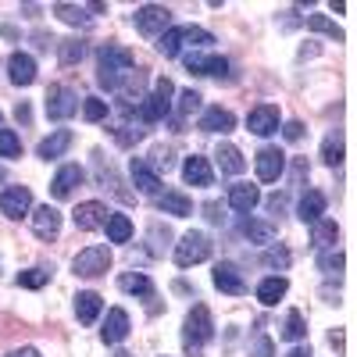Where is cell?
Listing matches in <instances>:
<instances>
[{"instance_id":"6da1fadb","label":"cell","mask_w":357,"mask_h":357,"mask_svg":"<svg viewBox=\"0 0 357 357\" xmlns=\"http://www.w3.org/2000/svg\"><path fill=\"white\" fill-rule=\"evenodd\" d=\"M136 72V54L126 50V47H118V43H104L97 50V82L104 89H111V93H118L129 75Z\"/></svg>"},{"instance_id":"7a4b0ae2","label":"cell","mask_w":357,"mask_h":357,"mask_svg":"<svg viewBox=\"0 0 357 357\" xmlns=\"http://www.w3.org/2000/svg\"><path fill=\"white\" fill-rule=\"evenodd\" d=\"M215 340V318L204 304H197L186 321H183V347H186V357H204V347Z\"/></svg>"},{"instance_id":"3957f363","label":"cell","mask_w":357,"mask_h":357,"mask_svg":"<svg viewBox=\"0 0 357 357\" xmlns=\"http://www.w3.org/2000/svg\"><path fill=\"white\" fill-rule=\"evenodd\" d=\"M211 43H215V36L207 33V29H200V25H172L168 33L158 40V50L165 57H178L183 47H211Z\"/></svg>"},{"instance_id":"277c9868","label":"cell","mask_w":357,"mask_h":357,"mask_svg":"<svg viewBox=\"0 0 357 357\" xmlns=\"http://www.w3.org/2000/svg\"><path fill=\"white\" fill-rule=\"evenodd\" d=\"M172 97H175L172 79H158V82H154V93H151V97H143L139 107H136L139 126H154V122H161V118H168V111H172Z\"/></svg>"},{"instance_id":"5b68a950","label":"cell","mask_w":357,"mask_h":357,"mask_svg":"<svg viewBox=\"0 0 357 357\" xmlns=\"http://www.w3.org/2000/svg\"><path fill=\"white\" fill-rule=\"evenodd\" d=\"M132 22H136V29H139L143 36L161 40L168 29H172V11H168L165 4H143V8H136Z\"/></svg>"},{"instance_id":"8992f818","label":"cell","mask_w":357,"mask_h":357,"mask_svg":"<svg viewBox=\"0 0 357 357\" xmlns=\"http://www.w3.org/2000/svg\"><path fill=\"white\" fill-rule=\"evenodd\" d=\"M107 268H111V250L100 247V243L86 247V250H79V254L72 257V272H75L79 279H97V275L107 272Z\"/></svg>"},{"instance_id":"52a82bcc","label":"cell","mask_w":357,"mask_h":357,"mask_svg":"<svg viewBox=\"0 0 357 357\" xmlns=\"http://www.w3.org/2000/svg\"><path fill=\"white\" fill-rule=\"evenodd\" d=\"M207 257H211V240H207L204 232H186L183 240L175 243V264L178 268H193Z\"/></svg>"},{"instance_id":"ba28073f","label":"cell","mask_w":357,"mask_h":357,"mask_svg":"<svg viewBox=\"0 0 357 357\" xmlns=\"http://www.w3.org/2000/svg\"><path fill=\"white\" fill-rule=\"evenodd\" d=\"M75 111H79L75 89H68V86H50V89H47V118H54V122H65V118H72Z\"/></svg>"},{"instance_id":"9c48e42d","label":"cell","mask_w":357,"mask_h":357,"mask_svg":"<svg viewBox=\"0 0 357 357\" xmlns=\"http://www.w3.org/2000/svg\"><path fill=\"white\" fill-rule=\"evenodd\" d=\"M254 165H257V178H261V183H275V178L286 172V154L279 151V146H261Z\"/></svg>"},{"instance_id":"30bf717a","label":"cell","mask_w":357,"mask_h":357,"mask_svg":"<svg viewBox=\"0 0 357 357\" xmlns=\"http://www.w3.org/2000/svg\"><path fill=\"white\" fill-rule=\"evenodd\" d=\"M183 65L197 75H229V61L222 54H204V50H190L183 57Z\"/></svg>"},{"instance_id":"8fae6325","label":"cell","mask_w":357,"mask_h":357,"mask_svg":"<svg viewBox=\"0 0 357 357\" xmlns=\"http://www.w3.org/2000/svg\"><path fill=\"white\" fill-rule=\"evenodd\" d=\"M75 229H82V232H93V229H104L107 225V218H111V211H107V204H100V200H86V204H79L75 207Z\"/></svg>"},{"instance_id":"7c38bea8","label":"cell","mask_w":357,"mask_h":357,"mask_svg":"<svg viewBox=\"0 0 357 357\" xmlns=\"http://www.w3.org/2000/svg\"><path fill=\"white\" fill-rule=\"evenodd\" d=\"M29 207H33V193H29L25 186H8V190H0V215L22 218Z\"/></svg>"},{"instance_id":"4fadbf2b","label":"cell","mask_w":357,"mask_h":357,"mask_svg":"<svg viewBox=\"0 0 357 357\" xmlns=\"http://www.w3.org/2000/svg\"><path fill=\"white\" fill-rule=\"evenodd\" d=\"M247 126L254 136H272L279 132V107L275 104H257L250 114H247Z\"/></svg>"},{"instance_id":"5bb4252c","label":"cell","mask_w":357,"mask_h":357,"mask_svg":"<svg viewBox=\"0 0 357 357\" xmlns=\"http://www.w3.org/2000/svg\"><path fill=\"white\" fill-rule=\"evenodd\" d=\"M82 178H86V172H82L79 165H65L61 172L54 175V183H50V197H54V200H68V197L75 193V186H82Z\"/></svg>"},{"instance_id":"9a60e30c","label":"cell","mask_w":357,"mask_h":357,"mask_svg":"<svg viewBox=\"0 0 357 357\" xmlns=\"http://www.w3.org/2000/svg\"><path fill=\"white\" fill-rule=\"evenodd\" d=\"M215 286L222 289V293H229V296H243L247 293V282H243V275H240V268L236 264H229V261H222V264H215Z\"/></svg>"},{"instance_id":"2e32d148","label":"cell","mask_w":357,"mask_h":357,"mask_svg":"<svg viewBox=\"0 0 357 357\" xmlns=\"http://www.w3.org/2000/svg\"><path fill=\"white\" fill-rule=\"evenodd\" d=\"M33 232L40 236V240H54V236L61 232V211L50 207V204L36 207V211H33Z\"/></svg>"},{"instance_id":"e0dca14e","label":"cell","mask_w":357,"mask_h":357,"mask_svg":"<svg viewBox=\"0 0 357 357\" xmlns=\"http://www.w3.org/2000/svg\"><path fill=\"white\" fill-rule=\"evenodd\" d=\"M8 75H11L15 86H33V82H36V61H33L29 54L15 50V54L8 57Z\"/></svg>"},{"instance_id":"ac0fdd59","label":"cell","mask_w":357,"mask_h":357,"mask_svg":"<svg viewBox=\"0 0 357 357\" xmlns=\"http://www.w3.org/2000/svg\"><path fill=\"white\" fill-rule=\"evenodd\" d=\"M183 178H186L190 186H211V183H215V172H211V165H207V158L190 154V158L183 161Z\"/></svg>"},{"instance_id":"d6986e66","label":"cell","mask_w":357,"mask_h":357,"mask_svg":"<svg viewBox=\"0 0 357 357\" xmlns=\"http://www.w3.org/2000/svg\"><path fill=\"white\" fill-rule=\"evenodd\" d=\"M257 204H261V193H257V186H250V183H236V186H229V207H232V211L250 215Z\"/></svg>"},{"instance_id":"ffe728a7","label":"cell","mask_w":357,"mask_h":357,"mask_svg":"<svg viewBox=\"0 0 357 357\" xmlns=\"http://www.w3.org/2000/svg\"><path fill=\"white\" fill-rule=\"evenodd\" d=\"M129 314L122 311V307H111L107 311V321H104V329H100V340L104 343H122L126 336H129Z\"/></svg>"},{"instance_id":"44dd1931","label":"cell","mask_w":357,"mask_h":357,"mask_svg":"<svg viewBox=\"0 0 357 357\" xmlns=\"http://www.w3.org/2000/svg\"><path fill=\"white\" fill-rule=\"evenodd\" d=\"M215 161H218L222 175H243L247 172V158L240 154V146H232V143H218Z\"/></svg>"},{"instance_id":"7402d4cb","label":"cell","mask_w":357,"mask_h":357,"mask_svg":"<svg viewBox=\"0 0 357 357\" xmlns=\"http://www.w3.org/2000/svg\"><path fill=\"white\" fill-rule=\"evenodd\" d=\"M200 132H232L236 129V118H232V111H225V107H207L204 114H200Z\"/></svg>"},{"instance_id":"603a6c76","label":"cell","mask_w":357,"mask_h":357,"mask_svg":"<svg viewBox=\"0 0 357 357\" xmlns=\"http://www.w3.org/2000/svg\"><path fill=\"white\" fill-rule=\"evenodd\" d=\"M158 211L186 218V215H193V200L186 193H178V190H168V193H158Z\"/></svg>"},{"instance_id":"cb8c5ba5","label":"cell","mask_w":357,"mask_h":357,"mask_svg":"<svg viewBox=\"0 0 357 357\" xmlns=\"http://www.w3.org/2000/svg\"><path fill=\"white\" fill-rule=\"evenodd\" d=\"M129 172H132V183H136V190H139V193H146V197H158V190H161V178H158L151 168H146V161H143V158H132Z\"/></svg>"},{"instance_id":"d4e9b609","label":"cell","mask_w":357,"mask_h":357,"mask_svg":"<svg viewBox=\"0 0 357 357\" xmlns=\"http://www.w3.org/2000/svg\"><path fill=\"white\" fill-rule=\"evenodd\" d=\"M118 286H122V293L154 301V282H151V275H143V272H122V275H118Z\"/></svg>"},{"instance_id":"484cf974","label":"cell","mask_w":357,"mask_h":357,"mask_svg":"<svg viewBox=\"0 0 357 357\" xmlns=\"http://www.w3.org/2000/svg\"><path fill=\"white\" fill-rule=\"evenodd\" d=\"M72 146V132L68 129H57V132H50L47 139H40V146H36V158H43V161H50V158H61L65 151Z\"/></svg>"},{"instance_id":"4316f807","label":"cell","mask_w":357,"mask_h":357,"mask_svg":"<svg viewBox=\"0 0 357 357\" xmlns=\"http://www.w3.org/2000/svg\"><path fill=\"white\" fill-rule=\"evenodd\" d=\"M100 307H104V301H100V293H93V289H82L75 296V318L82 325H93L97 314H100Z\"/></svg>"},{"instance_id":"83f0119b","label":"cell","mask_w":357,"mask_h":357,"mask_svg":"<svg viewBox=\"0 0 357 357\" xmlns=\"http://www.w3.org/2000/svg\"><path fill=\"white\" fill-rule=\"evenodd\" d=\"M321 215H325V193H318V190H307V193L301 197V204H296V218H301V222H307V225H314Z\"/></svg>"},{"instance_id":"f1b7e54d","label":"cell","mask_w":357,"mask_h":357,"mask_svg":"<svg viewBox=\"0 0 357 357\" xmlns=\"http://www.w3.org/2000/svg\"><path fill=\"white\" fill-rule=\"evenodd\" d=\"M286 289H289V282H286L282 275H268V279L257 282V301H261L264 307H275L282 296H286Z\"/></svg>"},{"instance_id":"f546056e","label":"cell","mask_w":357,"mask_h":357,"mask_svg":"<svg viewBox=\"0 0 357 357\" xmlns=\"http://www.w3.org/2000/svg\"><path fill=\"white\" fill-rule=\"evenodd\" d=\"M93 168H97V183H100L104 190H111L114 197H122V200H132V193L122 190V183H118V175L111 172V165L104 168V154H100V151H93Z\"/></svg>"},{"instance_id":"4dcf8cb0","label":"cell","mask_w":357,"mask_h":357,"mask_svg":"<svg viewBox=\"0 0 357 357\" xmlns=\"http://www.w3.org/2000/svg\"><path fill=\"white\" fill-rule=\"evenodd\" d=\"M82 57H86V40H79V36L57 40V61H61V68H72V65H79Z\"/></svg>"},{"instance_id":"1f68e13d","label":"cell","mask_w":357,"mask_h":357,"mask_svg":"<svg viewBox=\"0 0 357 357\" xmlns=\"http://www.w3.org/2000/svg\"><path fill=\"white\" fill-rule=\"evenodd\" d=\"M336 240H340V225H336V222H329V218H318V222L311 225V243H314L318 250H329V247H336Z\"/></svg>"},{"instance_id":"d6a6232c","label":"cell","mask_w":357,"mask_h":357,"mask_svg":"<svg viewBox=\"0 0 357 357\" xmlns=\"http://www.w3.org/2000/svg\"><path fill=\"white\" fill-rule=\"evenodd\" d=\"M57 18H61L65 25H89L93 22V15H86L89 8H79V4H65V0H57V4L50 8Z\"/></svg>"},{"instance_id":"836d02e7","label":"cell","mask_w":357,"mask_h":357,"mask_svg":"<svg viewBox=\"0 0 357 357\" xmlns=\"http://www.w3.org/2000/svg\"><path fill=\"white\" fill-rule=\"evenodd\" d=\"M321 161L329 165V168H336V165L343 161V132H340V129H333L329 136H325V143H321Z\"/></svg>"},{"instance_id":"e575fe53","label":"cell","mask_w":357,"mask_h":357,"mask_svg":"<svg viewBox=\"0 0 357 357\" xmlns=\"http://www.w3.org/2000/svg\"><path fill=\"white\" fill-rule=\"evenodd\" d=\"M243 236L250 243H275V225L272 222H254V218H247L243 222Z\"/></svg>"},{"instance_id":"d590c367","label":"cell","mask_w":357,"mask_h":357,"mask_svg":"<svg viewBox=\"0 0 357 357\" xmlns=\"http://www.w3.org/2000/svg\"><path fill=\"white\" fill-rule=\"evenodd\" d=\"M104 229H107V240L111 243H129L132 240V222L126 215H111Z\"/></svg>"},{"instance_id":"8d00e7d4","label":"cell","mask_w":357,"mask_h":357,"mask_svg":"<svg viewBox=\"0 0 357 357\" xmlns=\"http://www.w3.org/2000/svg\"><path fill=\"white\" fill-rule=\"evenodd\" d=\"M200 93L197 89H183V93H178V118H175V132H183V118H190L193 111H200Z\"/></svg>"},{"instance_id":"74e56055","label":"cell","mask_w":357,"mask_h":357,"mask_svg":"<svg viewBox=\"0 0 357 357\" xmlns=\"http://www.w3.org/2000/svg\"><path fill=\"white\" fill-rule=\"evenodd\" d=\"M50 275H54V268H29V272H18V286L22 289H43L47 282H50Z\"/></svg>"},{"instance_id":"f35d334b","label":"cell","mask_w":357,"mask_h":357,"mask_svg":"<svg viewBox=\"0 0 357 357\" xmlns=\"http://www.w3.org/2000/svg\"><path fill=\"white\" fill-rule=\"evenodd\" d=\"M304 336H307V321H304V314H301V311H289V314H286V325H282V340L301 343Z\"/></svg>"},{"instance_id":"ab89813d","label":"cell","mask_w":357,"mask_h":357,"mask_svg":"<svg viewBox=\"0 0 357 357\" xmlns=\"http://www.w3.org/2000/svg\"><path fill=\"white\" fill-rule=\"evenodd\" d=\"M307 29H311V33H321V36H329L333 43H343V29H340L336 22H329L325 15H311V18H307Z\"/></svg>"},{"instance_id":"60d3db41","label":"cell","mask_w":357,"mask_h":357,"mask_svg":"<svg viewBox=\"0 0 357 357\" xmlns=\"http://www.w3.org/2000/svg\"><path fill=\"white\" fill-rule=\"evenodd\" d=\"M318 268H321V272L329 275V279H333V275H340V272H343V250H340V247L321 250V254H318Z\"/></svg>"},{"instance_id":"b9f144b4","label":"cell","mask_w":357,"mask_h":357,"mask_svg":"<svg viewBox=\"0 0 357 357\" xmlns=\"http://www.w3.org/2000/svg\"><path fill=\"white\" fill-rule=\"evenodd\" d=\"M146 136V126H136V122H118L114 126V139L122 143V146H132Z\"/></svg>"},{"instance_id":"7bdbcfd3","label":"cell","mask_w":357,"mask_h":357,"mask_svg":"<svg viewBox=\"0 0 357 357\" xmlns=\"http://www.w3.org/2000/svg\"><path fill=\"white\" fill-rule=\"evenodd\" d=\"M107 100H100V97H86L82 100V118H86V122H104V118H107Z\"/></svg>"},{"instance_id":"ee69618b","label":"cell","mask_w":357,"mask_h":357,"mask_svg":"<svg viewBox=\"0 0 357 357\" xmlns=\"http://www.w3.org/2000/svg\"><path fill=\"white\" fill-rule=\"evenodd\" d=\"M172 165H175V154L168 151V146H154L151 158H146V168H151L154 175H158V172H168Z\"/></svg>"},{"instance_id":"f6af8a7d","label":"cell","mask_w":357,"mask_h":357,"mask_svg":"<svg viewBox=\"0 0 357 357\" xmlns=\"http://www.w3.org/2000/svg\"><path fill=\"white\" fill-rule=\"evenodd\" d=\"M0 158H22V139L11 129H0Z\"/></svg>"},{"instance_id":"bcb514c9","label":"cell","mask_w":357,"mask_h":357,"mask_svg":"<svg viewBox=\"0 0 357 357\" xmlns=\"http://www.w3.org/2000/svg\"><path fill=\"white\" fill-rule=\"evenodd\" d=\"M289 261H293V257H289L286 247H268V250H264V264H268V268H289Z\"/></svg>"},{"instance_id":"7dc6e473","label":"cell","mask_w":357,"mask_h":357,"mask_svg":"<svg viewBox=\"0 0 357 357\" xmlns=\"http://www.w3.org/2000/svg\"><path fill=\"white\" fill-rule=\"evenodd\" d=\"M272 354H275L272 340H268V336H261V333H257V340H254V350H250V357H272Z\"/></svg>"},{"instance_id":"c3c4849f","label":"cell","mask_w":357,"mask_h":357,"mask_svg":"<svg viewBox=\"0 0 357 357\" xmlns=\"http://www.w3.org/2000/svg\"><path fill=\"white\" fill-rule=\"evenodd\" d=\"M204 218L211 222V225H218V222H222V204H218V200H207V204H204Z\"/></svg>"},{"instance_id":"681fc988","label":"cell","mask_w":357,"mask_h":357,"mask_svg":"<svg viewBox=\"0 0 357 357\" xmlns=\"http://www.w3.org/2000/svg\"><path fill=\"white\" fill-rule=\"evenodd\" d=\"M151 240H154V254H161V250H165L161 243H168V240H172V232H168V229H161V225H154V229H151Z\"/></svg>"},{"instance_id":"f907efd6","label":"cell","mask_w":357,"mask_h":357,"mask_svg":"<svg viewBox=\"0 0 357 357\" xmlns=\"http://www.w3.org/2000/svg\"><path fill=\"white\" fill-rule=\"evenodd\" d=\"M282 136H286L289 143H296V139H304V126H301V122H286Z\"/></svg>"},{"instance_id":"816d5d0a","label":"cell","mask_w":357,"mask_h":357,"mask_svg":"<svg viewBox=\"0 0 357 357\" xmlns=\"http://www.w3.org/2000/svg\"><path fill=\"white\" fill-rule=\"evenodd\" d=\"M268 211H272V215H282V211H286V197H282V193L268 197Z\"/></svg>"},{"instance_id":"f5cc1de1","label":"cell","mask_w":357,"mask_h":357,"mask_svg":"<svg viewBox=\"0 0 357 357\" xmlns=\"http://www.w3.org/2000/svg\"><path fill=\"white\" fill-rule=\"evenodd\" d=\"M4 357H40V350H36V347H18V350H11V354H4Z\"/></svg>"},{"instance_id":"db71d44e","label":"cell","mask_w":357,"mask_h":357,"mask_svg":"<svg viewBox=\"0 0 357 357\" xmlns=\"http://www.w3.org/2000/svg\"><path fill=\"white\" fill-rule=\"evenodd\" d=\"M293 175H296V183H301V178L307 175V161H304V158H296V165H293Z\"/></svg>"},{"instance_id":"11a10c76","label":"cell","mask_w":357,"mask_h":357,"mask_svg":"<svg viewBox=\"0 0 357 357\" xmlns=\"http://www.w3.org/2000/svg\"><path fill=\"white\" fill-rule=\"evenodd\" d=\"M15 118H18V122H29V118H33V111H29V104H18V107H15Z\"/></svg>"},{"instance_id":"9f6ffc18","label":"cell","mask_w":357,"mask_h":357,"mask_svg":"<svg viewBox=\"0 0 357 357\" xmlns=\"http://www.w3.org/2000/svg\"><path fill=\"white\" fill-rule=\"evenodd\" d=\"M286 357H314V354H311V347H293Z\"/></svg>"},{"instance_id":"6f0895ef","label":"cell","mask_w":357,"mask_h":357,"mask_svg":"<svg viewBox=\"0 0 357 357\" xmlns=\"http://www.w3.org/2000/svg\"><path fill=\"white\" fill-rule=\"evenodd\" d=\"M33 40H36V47H40V50H47V47H50V43H54V40H50V36H47V33H36V36H33Z\"/></svg>"},{"instance_id":"680465c9","label":"cell","mask_w":357,"mask_h":357,"mask_svg":"<svg viewBox=\"0 0 357 357\" xmlns=\"http://www.w3.org/2000/svg\"><path fill=\"white\" fill-rule=\"evenodd\" d=\"M0 36H4V40H15L18 33H15V29H11V25H0Z\"/></svg>"},{"instance_id":"91938a15","label":"cell","mask_w":357,"mask_h":357,"mask_svg":"<svg viewBox=\"0 0 357 357\" xmlns=\"http://www.w3.org/2000/svg\"><path fill=\"white\" fill-rule=\"evenodd\" d=\"M329 343H333L336 350H343V333H333V336H329Z\"/></svg>"},{"instance_id":"94428289","label":"cell","mask_w":357,"mask_h":357,"mask_svg":"<svg viewBox=\"0 0 357 357\" xmlns=\"http://www.w3.org/2000/svg\"><path fill=\"white\" fill-rule=\"evenodd\" d=\"M114 357H136V354H129V350H118Z\"/></svg>"},{"instance_id":"6125c7cd","label":"cell","mask_w":357,"mask_h":357,"mask_svg":"<svg viewBox=\"0 0 357 357\" xmlns=\"http://www.w3.org/2000/svg\"><path fill=\"white\" fill-rule=\"evenodd\" d=\"M0 183H4V168H0Z\"/></svg>"}]
</instances>
